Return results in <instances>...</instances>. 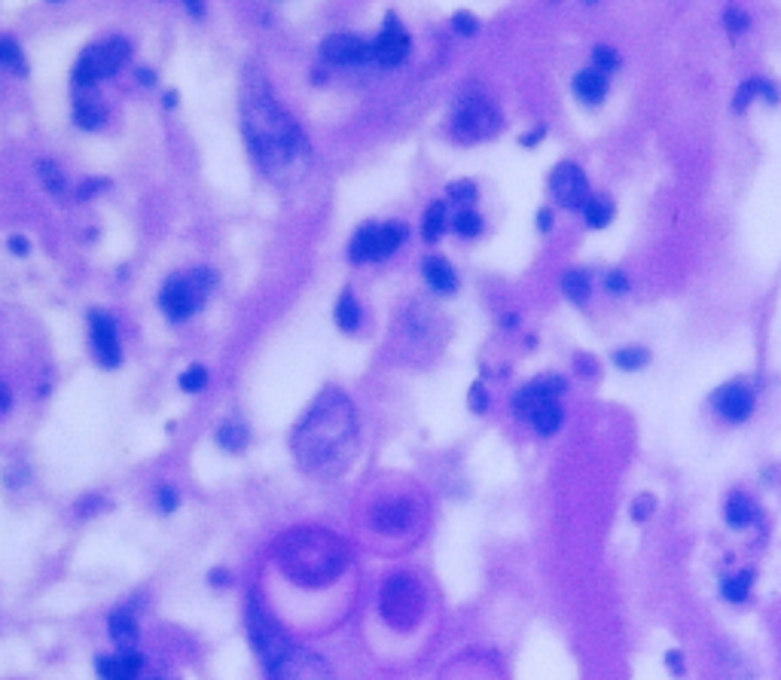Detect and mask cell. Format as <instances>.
<instances>
[{
    "instance_id": "cell-1",
    "label": "cell",
    "mask_w": 781,
    "mask_h": 680,
    "mask_svg": "<svg viewBox=\"0 0 781 680\" xmlns=\"http://www.w3.org/2000/svg\"><path fill=\"white\" fill-rule=\"evenodd\" d=\"M242 126L254 159L272 180L290 183L306 171L309 141L290 119V113L272 98V89L260 74L251 77L245 86Z\"/></svg>"
},
{
    "instance_id": "cell-2",
    "label": "cell",
    "mask_w": 781,
    "mask_h": 680,
    "mask_svg": "<svg viewBox=\"0 0 781 680\" xmlns=\"http://www.w3.org/2000/svg\"><path fill=\"white\" fill-rule=\"evenodd\" d=\"M357 437V415L345 394L324 391L309 415L299 421L293 434V455L306 470H327L342 461Z\"/></svg>"
},
{
    "instance_id": "cell-3",
    "label": "cell",
    "mask_w": 781,
    "mask_h": 680,
    "mask_svg": "<svg viewBox=\"0 0 781 680\" xmlns=\"http://www.w3.org/2000/svg\"><path fill=\"white\" fill-rule=\"evenodd\" d=\"M275 559L284 577L296 586H327L348 565V546L327 528H293L278 540Z\"/></svg>"
},
{
    "instance_id": "cell-4",
    "label": "cell",
    "mask_w": 781,
    "mask_h": 680,
    "mask_svg": "<svg viewBox=\"0 0 781 680\" xmlns=\"http://www.w3.org/2000/svg\"><path fill=\"white\" fill-rule=\"evenodd\" d=\"M379 610L382 620L391 629L409 632L418 626L425 613V589L415 577L409 574H394L385 586H382V598H379Z\"/></svg>"
},
{
    "instance_id": "cell-5",
    "label": "cell",
    "mask_w": 781,
    "mask_h": 680,
    "mask_svg": "<svg viewBox=\"0 0 781 680\" xmlns=\"http://www.w3.org/2000/svg\"><path fill=\"white\" fill-rule=\"evenodd\" d=\"M217 275L208 269H196L190 275H171L159 293V305L165 308V315L177 324V321H187L196 308L208 299L211 287H214Z\"/></svg>"
},
{
    "instance_id": "cell-6",
    "label": "cell",
    "mask_w": 781,
    "mask_h": 680,
    "mask_svg": "<svg viewBox=\"0 0 781 680\" xmlns=\"http://www.w3.org/2000/svg\"><path fill=\"white\" fill-rule=\"evenodd\" d=\"M129 58V40L126 37H110V40H101V43H92L80 61L74 68V83L83 89H92L98 80L104 77H113L119 68H123V61Z\"/></svg>"
},
{
    "instance_id": "cell-7",
    "label": "cell",
    "mask_w": 781,
    "mask_h": 680,
    "mask_svg": "<svg viewBox=\"0 0 781 680\" xmlns=\"http://www.w3.org/2000/svg\"><path fill=\"white\" fill-rule=\"evenodd\" d=\"M501 129V113L483 95H467L458 101L452 113V132L461 141H483Z\"/></svg>"
},
{
    "instance_id": "cell-8",
    "label": "cell",
    "mask_w": 781,
    "mask_h": 680,
    "mask_svg": "<svg viewBox=\"0 0 781 680\" xmlns=\"http://www.w3.org/2000/svg\"><path fill=\"white\" fill-rule=\"evenodd\" d=\"M248 626H251V641L266 665V671L272 674L290 653H293V644L290 638L278 629V623L272 620V616L260 607V604H251V613H248Z\"/></svg>"
},
{
    "instance_id": "cell-9",
    "label": "cell",
    "mask_w": 781,
    "mask_h": 680,
    "mask_svg": "<svg viewBox=\"0 0 781 680\" xmlns=\"http://www.w3.org/2000/svg\"><path fill=\"white\" fill-rule=\"evenodd\" d=\"M550 193L565 211H580L589 202V180L577 162H559L550 174Z\"/></svg>"
},
{
    "instance_id": "cell-10",
    "label": "cell",
    "mask_w": 781,
    "mask_h": 680,
    "mask_svg": "<svg viewBox=\"0 0 781 680\" xmlns=\"http://www.w3.org/2000/svg\"><path fill=\"white\" fill-rule=\"evenodd\" d=\"M562 391H565V379H559V376L534 379V382H528V385L513 397V409H516L519 418H528V421H531V415H534L540 406L559 403V394H562Z\"/></svg>"
},
{
    "instance_id": "cell-11",
    "label": "cell",
    "mask_w": 781,
    "mask_h": 680,
    "mask_svg": "<svg viewBox=\"0 0 781 680\" xmlns=\"http://www.w3.org/2000/svg\"><path fill=\"white\" fill-rule=\"evenodd\" d=\"M714 409H717L720 418L730 421V424L748 421L751 412H754V388H751L748 382H742V379L724 385V388L714 394Z\"/></svg>"
},
{
    "instance_id": "cell-12",
    "label": "cell",
    "mask_w": 781,
    "mask_h": 680,
    "mask_svg": "<svg viewBox=\"0 0 781 680\" xmlns=\"http://www.w3.org/2000/svg\"><path fill=\"white\" fill-rule=\"evenodd\" d=\"M272 680H333V674L318 653L293 647V653L272 671Z\"/></svg>"
},
{
    "instance_id": "cell-13",
    "label": "cell",
    "mask_w": 781,
    "mask_h": 680,
    "mask_svg": "<svg viewBox=\"0 0 781 680\" xmlns=\"http://www.w3.org/2000/svg\"><path fill=\"white\" fill-rule=\"evenodd\" d=\"M321 55L330 61V65H360V61L373 58V43H367L364 37H354V34H330L321 43Z\"/></svg>"
},
{
    "instance_id": "cell-14",
    "label": "cell",
    "mask_w": 781,
    "mask_h": 680,
    "mask_svg": "<svg viewBox=\"0 0 781 680\" xmlns=\"http://www.w3.org/2000/svg\"><path fill=\"white\" fill-rule=\"evenodd\" d=\"M89 327H92V345H95V354L104 366H119V360H123V348H119V336H116V324L110 315L104 312H92L89 315Z\"/></svg>"
},
{
    "instance_id": "cell-15",
    "label": "cell",
    "mask_w": 781,
    "mask_h": 680,
    "mask_svg": "<svg viewBox=\"0 0 781 680\" xmlns=\"http://www.w3.org/2000/svg\"><path fill=\"white\" fill-rule=\"evenodd\" d=\"M406 55H409V34L397 25L394 16H388L385 31L373 40V58L379 61V65H385V68H394V65H400Z\"/></svg>"
},
{
    "instance_id": "cell-16",
    "label": "cell",
    "mask_w": 781,
    "mask_h": 680,
    "mask_svg": "<svg viewBox=\"0 0 781 680\" xmlns=\"http://www.w3.org/2000/svg\"><path fill=\"white\" fill-rule=\"evenodd\" d=\"M415 519V510L409 501L403 498H394V501H382L376 510H373V528L385 531V534H400L412 525Z\"/></svg>"
},
{
    "instance_id": "cell-17",
    "label": "cell",
    "mask_w": 781,
    "mask_h": 680,
    "mask_svg": "<svg viewBox=\"0 0 781 680\" xmlns=\"http://www.w3.org/2000/svg\"><path fill=\"white\" fill-rule=\"evenodd\" d=\"M571 89H574V95H577L580 104L598 107V104L605 101V95H608V77L598 74L595 68H583V71L574 74Z\"/></svg>"
},
{
    "instance_id": "cell-18",
    "label": "cell",
    "mask_w": 781,
    "mask_h": 680,
    "mask_svg": "<svg viewBox=\"0 0 781 680\" xmlns=\"http://www.w3.org/2000/svg\"><path fill=\"white\" fill-rule=\"evenodd\" d=\"M724 519H727V525L736 528V531L751 528V525L757 522V504H754L751 494L733 491L730 498H727V504H724Z\"/></svg>"
},
{
    "instance_id": "cell-19",
    "label": "cell",
    "mask_w": 781,
    "mask_h": 680,
    "mask_svg": "<svg viewBox=\"0 0 781 680\" xmlns=\"http://www.w3.org/2000/svg\"><path fill=\"white\" fill-rule=\"evenodd\" d=\"M422 272H425L428 284H431L437 293L449 296V293L458 290V275H455V269H452L443 257H428V260L422 263Z\"/></svg>"
},
{
    "instance_id": "cell-20",
    "label": "cell",
    "mask_w": 781,
    "mask_h": 680,
    "mask_svg": "<svg viewBox=\"0 0 781 680\" xmlns=\"http://www.w3.org/2000/svg\"><path fill=\"white\" fill-rule=\"evenodd\" d=\"M766 98L769 104H778V89L769 83V80H760V77H751V80H745L742 86H739V92H736V98H733V110L736 113H745L748 110V104L754 101V98Z\"/></svg>"
},
{
    "instance_id": "cell-21",
    "label": "cell",
    "mask_w": 781,
    "mask_h": 680,
    "mask_svg": "<svg viewBox=\"0 0 781 680\" xmlns=\"http://www.w3.org/2000/svg\"><path fill=\"white\" fill-rule=\"evenodd\" d=\"M107 626H110V635L119 644V650H135V644H138V623H135V616L129 610H116Z\"/></svg>"
},
{
    "instance_id": "cell-22",
    "label": "cell",
    "mask_w": 781,
    "mask_h": 680,
    "mask_svg": "<svg viewBox=\"0 0 781 680\" xmlns=\"http://www.w3.org/2000/svg\"><path fill=\"white\" fill-rule=\"evenodd\" d=\"M403 241H406V226H403V223H385V226H379L376 244H373V260L391 257Z\"/></svg>"
},
{
    "instance_id": "cell-23",
    "label": "cell",
    "mask_w": 781,
    "mask_h": 680,
    "mask_svg": "<svg viewBox=\"0 0 781 680\" xmlns=\"http://www.w3.org/2000/svg\"><path fill=\"white\" fill-rule=\"evenodd\" d=\"M751 583H754V571L751 568L736 571V574L720 580V595H724V601H730V604H745L748 595H751Z\"/></svg>"
},
{
    "instance_id": "cell-24",
    "label": "cell",
    "mask_w": 781,
    "mask_h": 680,
    "mask_svg": "<svg viewBox=\"0 0 781 680\" xmlns=\"http://www.w3.org/2000/svg\"><path fill=\"white\" fill-rule=\"evenodd\" d=\"M562 293L574 302V305H586L592 296V278L583 269H571L562 275Z\"/></svg>"
},
{
    "instance_id": "cell-25",
    "label": "cell",
    "mask_w": 781,
    "mask_h": 680,
    "mask_svg": "<svg viewBox=\"0 0 781 680\" xmlns=\"http://www.w3.org/2000/svg\"><path fill=\"white\" fill-rule=\"evenodd\" d=\"M580 214L589 229H605L614 220V205L602 196H589V202L580 208Z\"/></svg>"
},
{
    "instance_id": "cell-26",
    "label": "cell",
    "mask_w": 781,
    "mask_h": 680,
    "mask_svg": "<svg viewBox=\"0 0 781 680\" xmlns=\"http://www.w3.org/2000/svg\"><path fill=\"white\" fill-rule=\"evenodd\" d=\"M562 421H565V412H562L559 403H547V406H540V409L531 415V424H534V430H537L540 437H553L556 430L562 427Z\"/></svg>"
},
{
    "instance_id": "cell-27",
    "label": "cell",
    "mask_w": 781,
    "mask_h": 680,
    "mask_svg": "<svg viewBox=\"0 0 781 680\" xmlns=\"http://www.w3.org/2000/svg\"><path fill=\"white\" fill-rule=\"evenodd\" d=\"M376 232H379V226H376V223H367V226H360V232L354 235V241H351V247H348V257H351L354 263H364V260H373V244H376Z\"/></svg>"
},
{
    "instance_id": "cell-28",
    "label": "cell",
    "mask_w": 781,
    "mask_h": 680,
    "mask_svg": "<svg viewBox=\"0 0 781 680\" xmlns=\"http://www.w3.org/2000/svg\"><path fill=\"white\" fill-rule=\"evenodd\" d=\"M217 443L226 449V452H242L248 446V427L242 421H226L220 430H217Z\"/></svg>"
},
{
    "instance_id": "cell-29",
    "label": "cell",
    "mask_w": 781,
    "mask_h": 680,
    "mask_svg": "<svg viewBox=\"0 0 781 680\" xmlns=\"http://www.w3.org/2000/svg\"><path fill=\"white\" fill-rule=\"evenodd\" d=\"M336 324L342 330H357L360 327V305H357L354 293H348V290L336 302Z\"/></svg>"
},
{
    "instance_id": "cell-30",
    "label": "cell",
    "mask_w": 781,
    "mask_h": 680,
    "mask_svg": "<svg viewBox=\"0 0 781 680\" xmlns=\"http://www.w3.org/2000/svg\"><path fill=\"white\" fill-rule=\"evenodd\" d=\"M620 65H623V58H620V52L614 49V46H608V43H598L595 49H592V68L598 71V74H614V71H620Z\"/></svg>"
},
{
    "instance_id": "cell-31",
    "label": "cell",
    "mask_w": 781,
    "mask_h": 680,
    "mask_svg": "<svg viewBox=\"0 0 781 680\" xmlns=\"http://www.w3.org/2000/svg\"><path fill=\"white\" fill-rule=\"evenodd\" d=\"M37 174H40L43 187H46L52 196H65V190H68V180H65L62 168H58L55 162H49V159L37 162Z\"/></svg>"
},
{
    "instance_id": "cell-32",
    "label": "cell",
    "mask_w": 781,
    "mask_h": 680,
    "mask_svg": "<svg viewBox=\"0 0 781 680\" xmlns=\"http://www.w3.org/2000/svg\"><path fill=\"white\" fill-rule=\"evenodd\" d=\"M74 122L80 129H98L104 122V110L92 101V98H77V107H74Z\"/></svg>"
},
{
    "instance_id": "cell-33",
    "label": "cell",
    "mask_w": 781,
    "mask_h": 680,
    "mask_svg": "<svg viewBox=\"0 0 781 680\" xmlns=\"http://www.w3.org/2000/svg\"><path fill=\"white\" fill-rule=\"evenodd\" d=\"M446 202H434L428 211H425V223H422V235L425 241H437L443 232H446Z\"/></svg>"
},
{
    "instance_id": "cell-34",
    "label": "cell",
    "mask_w": 781,
    "mask_h": 680,
    "mask_svg": "<svg viewBox=\"0 0 781 680\" xmlns=\"http://www.w3.org/2000/svg\"><path fill=\"white\" fill-rule=\"evenodd\" d=\"M614 363H617V369H623V373H632V369H644L650 363V351L629 345V348L614 351Z\"/></svg>"
},
{
    "instance_id": "cell-35",
    "label": "cell",
    "mask_w": 781,
    "mask_h": 680,
    "mask_svg": "<svg viewBox=\"0 0 781 680\" xmlns=\"http://www.w3.org/2000/svg\"><path fill=\"white\" fill-rule=\"evenodd\" d=\"M452 229L464 238H476L479 232H483V217H479L473 208H461L452 220Z\"/></svg>"
},
{
    "instance_id": "cell-36",
    "label": "cell",
    "mask_w": 781,
    "mask_h": 680,
    "mask_svg": "<svg viewBox=\"0 0 781 680\" xmlns=\"http://www.w3.org/2000/svg\"><path fill=\"white\" fill-rule=\"evenodd\" d=\"M0 68H13L16 74H25V58L13 40H0Z\"/></svg>"
},
{
    "instance_id": "cell-37",
    "label": "cell",
    "mask_w": 781,
    "mask_h": 680,
    "mask_svg": "<svg viewBox=\"0 0 781 680\" xmlns=\"http://www.w3.org/2000/svg\"><path fill=\"white\" fill-rule=\"evenodd\" d=\"M205 385H208V369L205 366H193L180 376V388H184L187 394H199Z\"/></svg>"
},
{
    "instance_id": "cell-38",
    "label": "cell",
    "mask_w": 781,
    "mask_h": 680,
    "mask_svg": "<svg viewBox=\"0 0 781 680\" xmlns=\"http://www.w3.org/2000/svg\"><path fill=\"white\" fill-rule=\"evenodd\" d=\"M449 199H452V202H461V205H470V202H476V183H473V180H458V183H449Z\"/></svg>"
},
{
    "instance_id": "cell-39",
    "label": "cell",
    "mask_w": 781,
    "mask_h": 680,
    "mask_svg": "<svg viewBox=\"0 0 781 680\" xmlns=\"http://www.w3.org/2000/svg\"><path fill=\"white\" fill-rule=\"evenodd\" d=\"M605 290H608L611 296H626V293L632 290V284H629V275H626V272H620V269L608 272V275H605Z\"/></svg>"
},
{
    "instance_id": "cell-40",
    "label": "cell",
    "mask_w": 781,
    "mask_h": 680,
    "mask_svg": "<svg viewBox=\"0 0 781 680\" xmlns=\"http://www.w3.org/2000/svg\"><path fill=\"white\" fill-rule=\"evenodd\" d=\"M724 22H727V31H730V34H745V31L751 28V16L742 13L739 7H730L727 16H724Z\"/></svg>"
},
{
    "instance_id": "cell-41",
    "label": "cell",
    "mask_w": 781,
    "mask_h": 680,
    "mask_svg": "<svg viewBox=\"0 0 781 680\" xmlns=\"http://www.w3.org/2000/svg\"><path fill=\"white\" fill-rule=\"evenodd\" d=\"M159 510L162 513H174L177 510V494H174V488H159Z\"/></svg>"
},
{
    "instance_id": "cell-42",
    "label": "cell",
    "mask_w": 781,
    "mask_h": 680,
    "mask_svg": "<svg viewBox=\"0 0 781 680\" xmlns=\"http://www.w3.org/2000/svg\"><path fill=\"white\" fill-rule=\"evenodd\" d=\"M452 25H455V31H458V34H467V37H470V34H476V19H473V16H467V13H458Z\"/></svg>"
},
{
    "instance_id": "cell-43",
    "label": "cell",
    "mask_w": 781,
    "mask_h": 680,
    "mask_svg": "<svg viewBox=\"0 0 781 680\" xmlns=\"http://www.w3.org/2000/svg\"><path fill=\"white\" fill-rule=\"evenodd\" d=\"M470 406H473L476 412H483V409L489 406V397H486V388H483V385H473V391H470Z\"/></svg>"
},
{
    "instance_id": "cell-44",
    "label": "cell",
    "mask_w": 781,
    "mask_h": 680,
    "mask_svg": "<svg viewBox=\"0 0 781 680\" xmlns=\"http://www.w3.org/2000/svg\"><path fill=\"white\" fill-rule=\"evenodd\" d=\"M537 229H540V232H550V229H553V211H550V208H540V211H537Z\"/></svg>"
},
{
    "instance_id": "cell-45",
    "label": "cell",
    "mask_w": 781,
    "mask_h": 680,
    "mask_svg": "<svg viewBox=\"0 0 781 680\" xmlns=\"http://www.w3.org/2000/svg\"><path fill=\"white\" fill-rule=\"evenodd\" d=\"M10 251L28 254V238H25V235H13V238H10Z\"/></svg>"
},
{
    "instance_id": "cell-46",
    "label": "cell",
    "mask_w": 781,
    "mask_h": 680,
    "mask_svg": "<svg viewBox=\"0 0 781 680\" xmlns=\"http://www.w3.org/2000/svg\"><path fill=\"white\" fill-rule=\"evenodd\" d=\"M650 504H653V501H650V498H641V501H638V504H635V507H632V516H638V519H644V516H647V513H650V510H647V507H650Z\"/></svg>"
},
{
    "instance_id": "cell-47",
    "label": "cell",
    "mask_w": 781,
    "mask_h": 680,
    "mask_svg": "<svg viewBox=\"0 0 781 680\" xmlns=\"http://www.w3.org/2000/svg\"><path fill=\"white\" fill-rule=\"evenodd\" d=\"M544 135H547V129H544V126H540V129H534L531 135H525V138H522V144H525V147H534V141H540V138H544Z\"/></svg>"
},
{
    "instance_id": "cell-48",
    "label": "cell",
    "mask_w": 781,
    "mask_h": 680,
    "mask_svg": "<svg viewBox=\"0 0 781 680\" xmlns=\"http://www.w3.org/2000/svg\"><path fill=\"white\" fill-rule=\"evenodd\" d=\"M669 668H672V671H681V653H678V650L669 653Z\"/></svg>"
},
{
    "instance_id": "cell-49",
    "label": "cell",
    "mask_w": 781,
    "mask_h": 680,
    "mask_svg": "<svg viewBox=\"0 0 781 680\" xmlns=\"http://www.w3.org/2000/svg\"><path fill=\"white\" fill-rule=\"evenodd\" d=\"M211 580H214V586H226V574L223 571H211Z\"/></svg>"
},
{
    "instance_id": "cell-50",
    "label": "cell",
    "mask_w": 781,
    "mask_h": 680,
    "mask_svg": "<svg viewBox=\"0 0 781 680\" xmlns=\"http://www.w3.org/2000/svg\"><path fill=\"white\" fill-rule=\"evenodd\" d=\"M138 77H141V83H144V86H150V83H153V74H150L147 68H141V71H138Z\"/></svg>"
},
{
    "instance_id": "cell-51",
    "label": "cell",
    "mask_w": 781,
    "mask_h": 680,
    "mask_svg": "<svg viewBox=\"0 0 781 680\" xmlns=\"http://www.w3.org/2000/svg\"><path fill=\"white\" fill-rule=\"evenodd\" d=\"M138 680H141V677H138Z\"/></svg>"
}]
</instances>
